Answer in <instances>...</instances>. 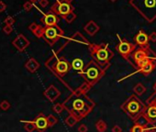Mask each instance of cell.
<instances>
[{"mask_svg":"<svg viewBox=\"0 0 156 132\" xmlns=\"http://www.w3.org/2000/svg\"><path fill=\"white\" fill-rule=\"evenodd\" d=\"M131 6L148 23L156 20V0H130Z\"/></svg>","mask_w":156,"mask_h":132,"instance_id":"1","label":"cell"},{"mask_svg":"<svg viewBox=\"0 0 156 132\" xmlns=\"http://www.w3.org/2000/svg\"><path fill=\"white\" fill-rule=\"evenodd\" d=\"M109 63H98L95 61H91L85 66L81 72L86 83L93 85L99 81V79L105 74V71L109 68Z\"/></svg>","mask_w":156,"mask_h":132,"instance_id":"2","label":"cell"},{"mask_svg":"<svg viewBox=\"0 0 156 132\" xmlns=\"http://www.w3.org/2000/svg\"><path fill=\"white\" fill-rule=\"evenodd\" d=\"M45 66L59 78L65 76L72 68L71 63L64 57H59L57 53H54L45 62Z\"/></svg>","mask_w":156,"mask_h":132,"instance_id":"3","label":"cell"},{"mask_svg":"<svg viewBox=\"0 0 156 132\" xmlns=\"http://www.w3.org/2000/svg\"><path fill=\"white\" fill-rule=\"evenodd\" d=\"M90 50V54L95 62L98 63H109L114 56L113 51L109 48L108 44H93L90 43L88 46Z\"/></svg>","mask_w":156,"mask_h":132,"instance_id":"4","label":"cell"},{"mask_svg":"<svg viewBox=\"0 0 156 132\" xmlns=\"http://www.w3.org/2000/svg\"><path fill=\"white\" fill-rule=\"evenodd\" d=\"M121 108H122L133 119L140 115V113L142 110V102L140 100H139L136 97L132 96L122 106H121Z\"/></svg>","mask_w":156,"mask_h":132,"instance_id":"5","label":"cell"},{"mask_svg":"<svg viewBox=\"0 0 156 132\" xmlns=\"http://www.w3.org/2000/svg\"><path fill=\"white\" fill-rule=\"evenodd\" d=\"M64 35L63 30L58 26H53V27H48L45 28V31L43 34L42 39L50 46L54 45Z\"/></svg>","mask_w":156,"mask_h":132,"instance_id":"6","label":"cell"},{"mask_svg":"<svg viewBox=\"0 0 156 132\" xmlns=\"http://www.w3.org/2000/svg\"><path fill=\"white\" fill-rule=\"evenodd\" d=\"M75 8L71 3L65 2L63 0H57V1L51 6L50 11L55 13L57 16H60L62 17H64L69 13L74 12Z\"/></svg>","mask_w":156,"mask_h":132,"instance_id":"7","label":"cell"},{"mask_svg":"<svg viewBox=\"0 0 156 132\" xmlns=\"http://www.w3.org/2000/svg\"><path fill=\"white\" fill-rule=\"evenodd\" d=\"M117 37H118L119 42L116 46V50L118 51V53L122 56L124 59L129 61L130 54H132L135 51V45H133L132 43L129 42L126 40L121 39L120 36H118V35H117Z\"/></svg>","mask_w":156,"mask_h":132,"instance_id":"8","label":"cell"},{"mask_svg":"<svg viewBox=\"0 0 156 132\" xmlns=\"http://www.w3.org/2000/svg\"><path fill=\"white\" fill-rule=\"evenodd\" d=\"M12 44H13V46L17 50H18L19 51L22 52V51H24L29 46L30 42H29V41L27 39V38L23 34H19L13 40Z\"/></svg>","mask_w":156,"mask_h":132,"instance_id":"9","label":"cell"},{"mask_svg":"<svg viewBox=\"0 0 156 132\" xmlns=\"http://www.w3.org/2000/svg\"><path fill=\"white\" fill-rule=\"evenodd\" d=\"M152 53V51H151V49L149 47L147 48H140V49H137L134 51V52L132 53V59L134 60L135 63L141 62L146 58L151 57L150 54Z\"/></svg>","mask_w":156,"mask_h":132,"instance_id":"10","label":"cell"},{"mask_svg":"<svg viewBox=\"0 0 156 132\" xmlns=\"http://www.w3.org/2000/svg\"><path fill=\"white\" fill-rule=\"evenodd\" d=\"M41 21L43 23L45 28L53 27V26L57 25V23L59 21V17L55 13L49 11L46 14H44V16L41 18Z\"/></svg>","mask_w":156,"mask_h":132,"instance_id":"11","label":"cell"},{"mask_svg":"<svg viewBox=\"0 0 156 132\" xmlns=\"http://www.w3.org/2000/svg\"><path fill=\"white\" fill-rule=\"evenodd\" d=\"M33 122L35 123L36 129L39 132H44L49 127L47 117L43 114V113H40V114L34 118Z\"/></svg>","mask_w":156,"mask_h":132,"instance_id":"12","label":"cell"},{"mask_svg":"<svg viewBox=\"0 0 156 132\" xmlns=\"http://www.w3.org/2000/svg\"><path fill=\"white\" fill-rule=\"evenodd\" d=\"M134 41H135V43L140 46L141 48H147L149 47V36L142 30L141 29L139 31L135 38H134Z\"/></svg>","mask_w":156,"mask_h":132,"instance_id":"13","label":"cell"},{"mask_svg":"<svg viewBox=\"0 0 156 132\" xmlns=\"http://www.w3.org/2000/svg\"><path fill=\"white\" fill-rule=\"evenodd\" d=\"M44 97L50 102H54L60 96H61V92L54 85L50 84L44 92H43Z\"/></svg>","mask_w":156,"mask_h":132,"instance_id":"14","label":"cell"},{"mask_svg":"<svg viewBox=\"0 0 156 132\" xmlns=\"http://www.w3.org/2000/svg\"><path fill=\"white\" fill-rule=\"evenodd\" d=\"M99 29H100L99 26L94 20H89L84 27V30L90 36H94L96 33L99 31Z\"/></svg>","mask_w":156,"mask_h":132,"instance_id":"15","label":"cell"},{"mask_svg":"<svg viewBox=\"0 0 156 132\" xmlns=\"http://www.w3.org/2000/svg\"><path fill=\"white\" fill-rule=\"evenodd\" d=\"M155 67H156V63L154 62V60H152L148 63L144 64L143 66H142L141 68H139V72H141L143 75L146 76V75L151 74L154 71Z\"/></svg>","mask_w":156,"mask_h":132,"instance_id":"16","label":"cell"},{"mask_svg":"<svg viewBox=\"0 0 156 132\" xmlns=\"http://www.w3.org/2000/svg\"><path fill=\"white\" fill-rule=\"evenodd\" d=\"M25 68L31 73H34L39 68H40V63L34 59V58H30L29 59V61L25 63Z\"/></svg>","mask_w":156,"mask_h":132,"instance_id":"17","label":"cell"},{"mask_svg":"<svg viewBox=\"0 0 156 132\" xmlns=\"http://www.w3.org/2000/svg\"><path fill=\"white\" fill-rule=\"evenodd\" d=\"M73 107L74 109L78 112V113H82L84 111V108H85V102L81 99V98H77L74 101L73 103Z\"/></svg>","mask_w":156,"mask_h":132,"instance_id":"18","label":"cell"},{"mask_svg":"<svg viewBox=\"0 0 156 132\" xmlns=\"http://www.w3.org/2000/svg\"><path fill=\"white\" fill-rule=\"evenodd\" d=\"M71 67L75 70V71H79V72H83L84 69V63L83 62L82 59L80 58H75L73 60L72 63H71Z\"/></svg>","mask_w":156,"mask_h":132,"instance_id":"19","label":"cell"},{"mask_svg":"<svg viewBox=\"0 0 156 132\" xmlns=\"http://www.w3.org/2000/svg\"><path fill=\"white\" fill-rule=\"evenodd\" d=\"M70 40L72 41H75L76 42H80V43H84V44H87L88 46L90 45V42L85 39V38L80 33V32H75L71 38H70Z\"/></svg>","mask_w":156,"mask_h":132,"instance_id":"20","label":"cell"},{"mask_svg":"<svg viewBox=\"0 0 156 132\" xmlns=\"http://www.w3.org/2000/svg\"><path fill=\"white\" fill-rule=\"evenodd\" d=\"M146 115L150 119H155L156 118V102L149 106V108L146 111Z\"/></svg>","mask_w":156,"mask_h":132,"instance_id":"21","label":"cell"},{"mask_svg":"<svg viewBox=\"0 0 156 132\" xmlns=\"http://www.w3.org/2000/svg\"><path fill=\"white\" fill-rule=\"evenodd\" d=\"M21 123L24 124V129L27 132H34V130H37L36 129V126L35 123L32 121H25V120H20Z\"/></svg>","mask_w":156,"mask_h":132,"instance_id":"22","label":"cell"},{"mask_svg":"<svg viewBox=\"0 0 156 132\" xmlns=\"http://www.w3.org/2000/svg\"><path fill=\"white\" fill-rule=\"evenodd\" d=\"M65 124L68 126V127H74L77 122H78V118L75 115H70L69 117H67L64 120Z\"/></svg>","mask_w":156,"mask_h":132,"instance_id":"23","label":"cell"},{"mask_svg":"<svg viewBox=\"0 0 156 132\" xmlns=\"http://www.w3.org/2000/svg\"><path fill=\"white\" fill-rule=\"evenodd\" d=\"M96 128L98 132H106L108 129V125L104 120L100 119L96 123Z\"/></svg>","mask_w":156,"mask_h":132,"instance_id":"24","label":"cell"},{"mask_svg":"<svg viewBox=\"0 0 156 132\" xmlns=\"http://www.w3.org/2000/svg\"><path fill=\"white\" fill-rule=\"evenodd\" d=\"M145 91H146V88L142 84H137L134 87V93L137 96H142L145 93Z\"/></svg>","mask_w":156,"mask_h":132,"instance_id":"25","label":"cell"},{"mask_svg":"<svg viewBox=\"0 0 156 132\" xmlns=\"http://www.w3.org/2000/svg\"><path fill=\"white\" fill-rule=\"evenodd\" d=\"M76 17H77V15L75 13V12H71V13H69L68 15H66L64 17H63L64 21L66 23H69V24H71L73 23L75 20H76Z\"/></svg>","mask_w":156,"mask_h":132,"instance_id":"26","label":"cell"},{"mask_svg":"<svg viewBox=\"0 0 156 132\" xmlns=\"http://www.w3.org/2000/svg\"><path fill=\"white\" fill-rule=\"evenodd\" d=\"M148 128H146L144 126L141 125V124H135L131 128H130V132H148Z\"/></svg>","mask_w":156,"mask_h":132,"instance_id":"27","label":"cell"},{"mask_svg":"<svg viewBox=\"0 0 156 132\" xmlns=\"http://www.w3.org/2000/svg\"><path fill=\"white\" fill-rule=\"evenodd\" d=\"M47 119H48V124H49V127H54V125L57 124L58 122V119L54 115H49L47 117Z\"/></svg>","mask_w":156,"mask_h":132,"instance_id":"28","label":"cell"},{"mask_svg":"<svg viewBox=\"0 0 156 132\" xmlns=\"http://www.w3.org/2000/svg\"><path fill=\"white\" fill-rule=\"evenodd\" d=\"M44 31H45V27L39 26V28L33 32V34H34V36H35V37H37L38 39H40V38H42L43 37Z\"/></svg>","mask_w":156,"mask_h":132,"instance_id":"29","label":"cell"},{"mask_svg":"<svg viewBox=\"0 0 156 132\" xmlns=\"http://www.w3.org/2000/svg\"><path fill=\"white\" fill-rule=\"evenodd\" d=\"M64 109V105L63 104H55L53 107V110L56 113V114H61V113L63 112V110Z\"/></svg>","mask_w":156,"mask_h":132,"instance_id":"30","label":"cell"},{"mask_svg":"<svg viewBox=\"0 0 156 132\" xmlns=\"http://www.w3.org/2000/svg\"><path fill=\"white\" fill-rule=\"evenodd\" d=\"M11 105L8 100H3L1 103H0V109L3 111H8L10 108Z\"/></svg>","mask_w":156,"mask_h":132,"instance_id":"31","label":"cell"},{"mask_svg":"<svg viewBox=\"0 0 156 132\" xmlns=\"http://www.w3.org/2000/svg\"><path fill=\"white\" fill-rule=\"evenodd\" d=\"M152 60H154V59H151V57H149V58H146V59H144V60H142V61H141V62L137 63H136V65H137V67H138V68H141L142 66H143L144 64L148 63L149 62H151V61H152Z\"/></svg>","mask_w":156,"mask_h":132,"instance_id":"32","label":"cell"},{"mask_svg":"<svg viewBox=\"0 0 156 132\" xmlns=\"http://www.w3.org/2000/svg\"><path fill=\"white\" fill-rule=\"evenodd\" d=\"M32 8H33V3L32 2H30V1H27V2H25L24 3V5H23V8H24V10L25 11H30L31 9H32Z\"/></svg>","mask_w":156,"mask_h":132,"instance_id":"33","label":"cell"},{"mask_svg":"<svg viewBox=\"0 0 156 132\" xmlns=\"http://www.w3.org/2000/svg\"><path fill=\"white\" fill-rule=\"evenodd\" d=\"M5 23L6 25H8V26H13L14 23H15V20H14V17H12L11 16H8L6 17V20H5Z\"/></svg>","mask_w":156,"mask_h":132,"instance_id":"34","label":"cell"},{"mask_svg":"<svg viewBox=\"0 0 156 132\" xmlns=\"http://www.w3.org/2000/svg\"><path fill=\"white\" fill-rule=\"evenodd\" d=\"M3 31L6 33V34H10L12 31H13V26H8V25H6L4 28H3Z\"/></svg>","mask_w":156,"mask_h":132,"instance_id":"35","label":"cell"},{"mask_svg":"<svg viewBox=\"0 0 156 132\" xmlns=\"http://www.w3.org/2000/svg\"><path fill=\"white\" fill-rule=\"evenodd\" d=\"M39 26L40 25H38V24H36V23H31V24H29V29L33 33L34 31H35L38 28H39Z\"/></svg>","mask_w":156,"mask_h":132,"instance_id":"36","label":"cell"},{"mask_svg":"<svg viewBox=\"0 0 156 132\" xmlns=\"http://www.w3.org/2000/svg\"><path fill=\"white\" fill-rule=\"evenodd\" d=\"M77 130H78V132H87L88 128H87V127H86V125L82 124V125H80L78 127V129Z\"/></svg>","mask_w":156,"mask_h":132,"instance_id":"37","label":"cell"},{"mask_svg":"<svg viewBox=\"0 0 156 132\" xmlns=\"http://www.w3.org/2000/svg\"><path fill=\"white\" fill-rule=\"evenodd\" d=\"M38 3L41 8H46L49 5V0H39Z\"/></svg>","mask_w":156,"mask_h":132,"instance_id":"38","label":"cell"},{"mask_svg":"<svg viewBox=\"0 0 156 132\" xmlns=\"http://www.w3.org/2000/svg\"><path fill=\"white\" fill-rule=\"evenodd\" d=\"M149 40L152 42H156V32L153 31L149 35Z\"/></svg>","mask_w":156,"mask_h":132,"instance_id":"39","label":"cell"},{"mask_svg":"<svg viewBox=\"0 0 156 132\" xmlns=\"http://www.w3.org/2000/svg\"><path fill=\"white\" fill-rule=\"evenodd\" d=\"M112 132H122V128H121L118 125H115L112 127Z\"/></svg>","mask_w":156,"mask_h":132,"instance_id":"40","label":"cell"},{"mask_svg":"<svg viewBox=\"0 0 156 132\" xmlns=\"http://www.w3.org/2000/svg\"><path fill=\"white\" fill-rule=\"evenodd\" d=\"M6 8H7V5L3 1H1V0H0V12L5 11Z\"/></svg>","mask_w":156,"mask_h":132,"instance_id":"41","label":"cell"},{"mask_svg":"<svg viewBox=\"0 0 156 132\" xmlns=\"http://www.w3.org/2000/svg\"><path fill=\"white\" fill-rule=\"evenodd\" d=\"M63 1H65V2H68V3H72L73 1H75V0H63Z\"/></svg>","mask_w":156,"mask_h":132,"instance_id":"42","label":"cell"},{"mask_svg":"<svg viewBox=\"0 0 156 132\" xmlns=\"http://www.w3.org/2000/svg\"><path fill=\"white\" fill-rule=\"evenodd\" d=\"M30 2H32V3H35V2H38L39 0H29Z\"/></svg>","mask_w":156,"mask_h":132,"instance_id":"43","label":"cell"},{"mask_svg":"<svg viewBox=\"0 0 156 132\" xmlns=\"http://www.w3.org/2000/svg\"><path fill=\"white\" fill-rule=\"evenodd\" d=\"M109 1H111V2H116L117 0H109Z\"/></svg>","mask_w":156,"mask_h":132,"instance_id":"44","label":"cell"}]
</instances>
